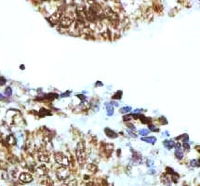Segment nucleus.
<instances>
[{"mask_svg": "<svg viewBox=\"0 0 200 186\" xmlns=\"http://www.w3.org/2000/svg\"><path fill=\"white\" fill-rule=\"evenodd\" d=\"M77 161L80 165H83L86 161L87 158V154H86V150H85V146L82 143H78L77 146Z\"/></svg>", "mask_w": 200, "mask_h": 186, "instance_id": "obj_1", "label": "nucleus"}, {"mask_svg": "<svg viewBox=\"0 0 200 186\" xmlns=\"http://www.w3.org/2000/svg\"><path fill=\"white\" fill-rule=\"evenodd\" d=\"M54 158H55V161L59 164V165H61V167H67L69 165L68 157L64 156L63 153H61V152L56 153L55 156H54Z\"/></svg>", "mask_w": 200, "mask_h": 186, "instance_id": "obj_2", "label": "nucleus"}, {"mask_svg": "<svg viewBox=\"0 0 200 186\" xmlns=\"http://www.w3.org/2000/svg\"><path fill=\"white\" fill-rule=\"evenodd\" d=\"M70 175V170L67 167H61L57 170V177L60 180H65Z\"/></svg>", "mask_w": 200, "mask_h": 186, "instance_id": "obj_3", "label": "nucleus"}, {"mask_svg": "<svg viewBox=\"0 0 200 186\" xmlns=\"http://www.w3.org/2000/svg\"><path fill=\"white\" fill-rule=\"evenodd\" d=\"M60 23L63 27H69L73 23V19L69 15H64L60 19Z\"/></svg>", "mask_w": 200, "mask_h": 186, "instance_id": "obj_4", "label": "nucleus"}, {"mask_svg": "<svg viewBox=\"0 0 200 186\" xmlns=\"http://www.w3.org/2000/svg\"><path fill=\"white\" fill-rule=\"evenodd\" d=\"M19 180L23 183H31V181L33 180V177H32V175H31V174L26 173V172H23V173H21L20 175Z\"/></svg>", "mask_w": 200, "mask_h": 186, "instance_id": "obj_5", "label": "nucleus"}, {"mask_svg": "<svg viewBox=\"0 0 200 186\" xmlns=\"http://www.w3.org/2000/svg\"><path fill=\"white\" fill-rule=\"evenodd\" d=\"M175 146V156L178 159H181L183 157V150H181V146L180 143H177L174 145Z\"/></svg>", "mask_w": 200, "mask_h": 186, "instance_id": "obj_6", "label": "nucleus"}, {"mask_svg": "<svg viewBox=\"0 0 200 186\" xmlns=\"http://www.w3.org/2000/svg\"><path fill=\"white\" fill-rule=\"evenodd\" d=\"M60 19H61V15H60V12H56L54 13L50 18V23H53V24H55L57 23H59L60 21Z\"/></svg>", "mask_w": 200, "mask_h": 186, "instance_id": "obj_7", "label": "nucleus"}, {"mask_svg": "<svg viewBox=\"0 0 200 186\" xmlns=\"http://www.w3.org/2000/svg\"><path fill=\"white\" fill-rule=\"evenodd\" d=\"M37 172L39 175H45V174H47L48 169H47V167L44 166V165H41V166H39L37 167Z\"/></svg>", "mask_w": 200, "mask_h": 186, "instance_id": "obj_8", "label": "nucleus"}, {"mask_svg": "<svg viewBox=\"0 0 200 186\" xmlns=\"http://www.w3.org/2000/svg\"><path fill=\"white\" fill-rule=\"evenodd\" d=\"M106 109H107V116H112L114 114V107L111 103H105Z\"/></svg>", "mask_w": 200, "mask_h": 186, "instance_id": "obj_9", "label": "nucleus"}, {"mask_svg": "<svg viewBox=\"0 0 200 186\" xmlns=\"http://www.w3.org/2000/svg\"><path fill=\"white\" fill-rule=\"evenodd\" d=\"M38 160L40 162H48V160H50V157L48 156V154H40L38 156Z\"/></svg>", "mask_w": 200, "mask_h": 186, "instance_id": "obj_10", "label": "nucleus"}, {"mask_svg": "<svg viewBox=\"0 0 200 186\" xmlns=\"http://www.w3.org/2000/svg\"><path fill=\"white\" fill-rule=\"evenodd\" d=\"M141 141H146L148 143H154L157 141V139L154 137H143V138H141Z\"/></svg>", "mask_w": 200, "mask_h": 186, "instance_id": "obj_11", "label": "nucleus"}, {"mask_svg": "<svg viewBox=\"0 0 200 186\" xmlns=\"http://www.w3.org/2000/svg\"><path fill=\"white\" fill-rule=\"evenodd\" d=\"M105 132H106V135H107L108 137H110V138H117V133H115L114 131H112L111 130H109V128H106Z\"/></svg>", "mask_w": 200, "mask_h": 186, "instance_id": "obj_12", "label": "nucleus"}, {"mask_svg": "<svg viewBox=\"0 0 200 186\" xmlns=\"http://www.w3.org/2000/svg\"><path fill=\"white\" fill-rule=\"evenodd\" d=\"M164 145H165V147H167L168 149H171L173 146L175 145L174 141H164Z\"/></svg>", "mask_w": 200, "mask_h": 186, "instance_id": "obj_13", "label": "nucleus"}, {"mask_svg": "<svg viewBox=\"0 0 200 186\" xmlns=\"http://www.w3.org/2000/svg\"><path fill=\"white\" fill-rule=\"evenodd\" d=\"M8 143L10 144H14L15 143V138L13 135H10L8 137Z\"/></svg>", "mask_w": 200, "mask_h": 186, "instance_id": "obj_14", "label": "nucleus"}, {"mask_svg": "<svg viewBox=\"0 0 200 186\" xmlns=\"http://www.w3.org/2000/svg\"><path fill=\"white\" fill-rule=\"evenodd\" d=\"M131 111V108L130 107V106H126V107H123L121 109V113L123 114H127V113H130Z\"/></svg>", "mask_w": 200, "mask_h": 186, "instance_id": "obj_15", "label": "nucleus"}, {"mask_svg": "<svg viewBox=\"0 0 200 186\" xmlns=\"http://www.w3.org/2000/svg\"><path fill=\"white\" fill-rule=\"evenodd\" d=\"M178 139H179V140H181V141H183V143H187V141H188V135H183V136H181V137H179V138H178Z\"/></svg>", "mask_w": 200, "mask_h": 186, "instance_id": "obj_16", "label": "nucleus"}, {"mask_svg": "<svg viewBox=\"0 0 200 186\" xmlns=\"http://www.w3.org/2000/svg\"><path fill=\"white\" fill-rule=\"evenodd\" d=\"M139 133L141 135V136H145V135H147L148 134V130H141L140 131H139Z\"/></svg>", "mask_w": 200, "mask_h": 186, "instance_id": "obj_17", "label": "nucleus"}, {"mask_svg": "<svg viewBox=\"0 0 200 186\" xmlns=\"http://www.w3.org/2000/svg\"><path fill=\"white\" fill-rule=\"evenodd\" d=\"M149 130H152V131H157V127H155L154 125H149Z\"/></svg>", "mask_w": 200, "mask_h": 186, "instance_id": "obj_18", "label": "nucleus"}, {"mask_svg": "<svg viewBox=\"0 0 200 186\" xmlns=\"http://www.w3.org/2000/svg\"><path fill=\"white\" fill-rule=\"evenodd\" d=\"M6 95H8V96H10V95H11V88L10 87H8L7 88V90H6Z\"/></svg>", "mask_w": 200, "mask_h": 186, "instance_id": "obj_19", "label": "nucleus"}, {"mask_svg": "<svg viewBox=\"0 0 200 186\" xmlns=\"http://www.w3.org/2000/svg\"><path fill=\"white\" fill-rule=\"evenodd\" d=\"M119 94H122V92L117 91V94L114 95V99H121V96H119Z\"/></svg>", "mask_w": 200, "mask_h": 186, "instance_id": "obj_20", "label": "nucleus"}, {"mask_svg": "<svg viewBox=\"0 0 200 186\" xmlns=\"http://www.w3.org/2000/svg\"><path fill=\"white\" fill-rule=\"evenodd\" d=\"M197 163V160H192V161H191V166H192V167H194V166H198Z\"/></svg>", "mask_w": 200, "mask_h": 186, "instance_id": "obj_21", "label": "nucleus"}, {"mask_svg": "<svg viewBox=\"0 0 200 186\" xmlns=\"http://www.w3.org/2000/svg\"><path fill=\"white\" fill-rule=\"evenodd\" d=\"M6 83V80L3 77H0V85H4Z\"/></svg>", "mask_w": 200, "mask_h": 186, "instance_id": "obj_22", "label": "nucleus"}, {"mask_svg": "<svg viewBox=\"0 0 200 186\" xmlns=\"http://www.w3.org/2000/svg\"><path fill=\"white\" fill-rule=\"evenodd\" d=\"M131 117H132L131 114H130V116H124V120H130Z\"/></svg>", "mask_w": 200, "mask_h": 186, "instance_id": "obj_23", "label": "nucleus"}, {"mask_svg": "<svg viewBox=\"0 0 200 186\" xmlns=\"http://www.w3.org/2000/svg\"><path fill=\"white\" fill-rule=\"evenodd\" d=\"M183 147L185 148V150H189V149H190V146H189L188 144H186V143H184Z\"/></svg>", "mask_w": 200, "mask_h": 186, "instance_id": "obj_24", "label": "nucleus"}, {"mask_svg": "<svg viewBox=\"0 0 200 186\" xmlns=\"http://www.w3.org/2000/svg\"><path fill=\"white\" fill-rule=\"evenodd\" d=\"M141 121H143V123H148L150 121V119L149 118H144V120H141Z\"/></svg>", "mask_w": 200, "mask_h": 186, "instance_id": "obj_25", "label": "nucleus"}]
</instances>
